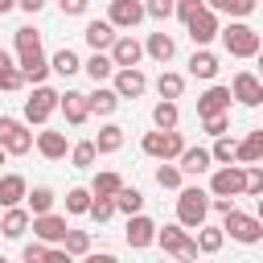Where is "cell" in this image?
Listing matches in <instances>:
<instances>
[{"instance_id": "obj_1", "label": "cell", "mask_w": 263, "mask_h": 263, "mask_svg": "<svg viewBox=\"0 0 263 263\" xmlns=\"http://www.w3.org/2000/svg\"><path fill=\"white\" fill-rule=\"evenodd\" d=\"M218 37H222V45H226V53H230V58H255V53L263 49L259 29H251V25H247V21H238V16H234Z\"/></svg>"}, {"instance_id": "obj_2", "label": "cell", "mask_w": 263, "mask_h": 263, "mask_svg": "<svg viewBox=\"0 0 263 263\" xmlns=\"http://www.w3.org/2000/svg\"><path fill=\"white\" fill-rule=\"evenodd\" d=\"M205 218H210V193L197 189V185H181L177 189V222L189 226V230H197Z\"/></svg>"}, {"instance_id": "obj_3", "label": "cell", "mask_w": 263, "mask_h": 263, "mask_svg": "<svg viewBox=\"0 0 263 263\" xmlns=\"http://www.w3.org/2000/svg\"><path fill=\"white\" fill-rule=\"evenodd\" d=\"M140 148H144V156H152V160H177L181 152H185V136L177 132V127H156V132H148L144 140H140Z\"/></svg>"}, {"instance_id": "obj_4", "label": "cell", "mask_w": 263, "mask_h": 263, "mask_svg": "<svg viewBox=\"0 0 263 263\" xmlns=\"http://www.w3.org/2000/svg\"><path fill=\"white\" fill-rule=\"evenodd\" d=\"M222 230H226L234 242H242V247H255V242L263 238V222H259V214H242L238 205H234L230 214H222Z\"/></svg>"}, {"instance_id": "obj_5", "label": "cell", "mask_w": 263, "mask_h": 263, "mask_svg": "<svg viewBox=\"0 0 263 263\" xmlns=\"http://www.w3.org/2000/svg\"><path fill=\"white\" fill-rule=\"evenodd\" d=\"M58 103H62V95H58L53 86L37 82V86H33V95L25 99V123H37V127H45V123H49V115L58 111Z\"/></svg>"}, {"instance_id": "obj_6", "label": "cell", "mask_w": 263, "mask_h": 263, "mask_svg": "<svg viewBox=\"0 0 263 263\" xmlns=\"http://www.w3.org/2000/svg\"><path fill=\"white\" fill-rule=\"evenodd\" d=\"M210 193H214V197H242V193H247V164L230 160V164L214 168V177H210Z\"/></svg>"}, {"instance_id": "obj_7", "label": "cell", "mask_w": 263, "mask_h": 263, "mask_svg": "<svg viewBox=\"0 0 263 263\" xmlns=\"http://www.w3.org/2000/svg\"><path fill=\"white\" fill-rule=\"evenodd\" d=\"M156 242L164 247V255H177V259H197V255H201V251H197V238H193L189 226H181V222L156 230Z\"/></svg>"}, {"instance_id": "obj_8", "label": "cell", "mask_w": 263, "mask_h": 263, "mask_svg": "<svg viewBox=\"0 0 263 263\" xmlns=\"http://www.w3.org/2000/svg\"><path fill=\"white\" fill-rule=\"evenodd\" d=\"M0 144L8 148V156H25L37 148V136L25 127V119H12V115H0Z\"/></svg>"}, {"instance_id": "obj_9", "label": "cell", "mask_w": 263, "mask_h": 263, "mask_svg": "<svg viewBox=\"0 0 263 263\" xmlns=\"http://www.w3.org/2000/svg\"><path fill=\"white\" fill-rule=\"evenodd\" d=\"M230 95H234V103H242V107H259V103H263V78H259L255 70H238V74L230 78Z\"/></svg>"}, {"instance_id": "obj_10", "label": "cell", "mask_w": 263, "mask_h": 263, "mask_svg": "<svg viewBox=\"0 0 263 263\" xmlns=\"http://www.w3.org/2000/svg\"><path fill=\"white\" fill-rule=\"evenodd\" d=\"M185 33H189V41H193V45H210V41L222 33V25H218V12L205 4V8H201L193 21H185Z\"/></svg>"}, {"instance_id": "obj_11", "label": "cell", "mask_w": 263, "mask_h": 263, "mask_svg": "<svg viewBox=\"0 0 263 263\" xmlns=\"http://www.w3.org/2000/svg\"><path fill=\"white\" fill-rule=\"evenodd\" d=\"M111 86L119 90V99H140V95L148 90V74H144L140 66H119V70L111 74Z\"/></svg>"}, {"instance_id": "obj_12", "label": "cell", "mask_w": 263, "mask_h": 263, "mask_svg": "<svg viewBox=\"0 0 263 263\" xmlns=\"http://www.w3.org/2000/svg\"><path fill=\"white\" fill-rule=\"evenodd\" d=\"M29 230H33L41 242L58 247V242H66V230H70V226H66V214H53V210H49V214H33V226H29Z\"/></svg>"}, {"instance_id": "obj_13", "label": "cell", "mask_w": 263, "mask_h": 263, "mask_svg": "<svg viewBox=\"0 0 263 263\" xmlns=\"http://www.w3.org/2000/svg\"><path fill=\"white\" fill-rule=\"evenodd\" d=\"M156 230H160V226H156L144 210H140V214H127V247H132V251L152 247V242H156Z\"/></svg>"}, {"instance_id": "obj_14", "label": "cell", "mask_w": 263, "mask_h": 263, "mask_svg": "<svg viewBox=\"0 0 263 263\" xmlns=\"http://www.w3.org/2000/svg\"><path fill=\"white\" fill-rule=\"evenodd\" d=\"M144 16H148L144 0H111V8H107V21L115 29H136Z\"/></svg>"}, {"instance_id": "obj_15", "label": "cell", "mask_w": 263, "mask_h": 263, "mask_svg": "<svg viewBox=\"0 0 263 263\" xmlns=\"http://www.w3.org/2000/svg\"><path fill=\"white\" fill-rule=\"evenodd\" d=\"M16 66H21V74H25V82H45L49 74H53V66H49V58L41 53V49H29V53H16Z\"/></svg>"}, {"instance_id": "obj_16", "label": "cell", "mask_w": 263, "mask_h": 263, "mask_svg": "<svg viewBox=\"0 0 263 263\" xmlns=\"http://www.w3.org/2000/svg\"><path fill=\"white\" fill-rule=\"evenodd\" d=\"M58 111L66 115V123L82 127V123L90 119V95H82V90H66V95H62V103H58Z\"/></svg>"}, {"instance_id": "obj_17", "label": "cell", "mask_w": 263, "mask_h": 263, "mask_svg": "<svg viewBox=\"0 0 263 263\" xmlns=\"http://www.w3.org/2000/svg\"><path fill=\"white\" fill-rule=\"evenodd\" d=\"M29 226H33V210L29 205H4V218H0V234L4 238H25Z\"/></svg>"}, {"instance_id": "obj_18", "label": "cell", "mask_w": 263, "mask_h": 263, "mask_svg": "<svg viewBox=\"0 0 263 263\" xmlns=\"http://www.w3.org/2000/svg\"><path fill=\"white\" fill-rule=\"evenodd\" d=\"M148 49L132 37V33H119L115 37V45H111V58H115V66H140V58H144Z\"/></svg>"}, {"instance_id": "obj_19", "label": "cell", "mask_w": 263, "mask_h": 263, "mask_svg": "<svg viewBox=\"0 0 263 263\" xmlns=\"http://www.w3.org/2000/svg\"><path fill=\"white\" fill-rule=\"evenodd\" d=\"M230 86H210L201 99H197V119H205V115H222V111H230Z\"/></svg>"}, {"instance_id": "obj_20", "label": "cell", "mask_w": 263, "mask_h": 263, "mask_svg": "<svg viewBox=\"0 0 263 263\" xmlns=\"http://www.w3.org/2000/svg\"><path fill=\"white\" fill-rule=\"evenodd\" d=\"M177 164H181V173H185V177H201V173H210L214 152H210V148H185V152L177 156Z\"/></svg>"}, {"instance_id": "obj_21", "label": "cell", "mask_w": 263, "mask_h": 263, "mask_svg": "<svg viewBox=\"0 0 263 263\" xmlns=\"http://www.w3.org/2000/svg\"><path fill=\"white\" fill-rule=\"evenodd\" d=\"M82 37H86V45H90V49H111L119 33H115V25H111V21H86Z\"/></svg>"}, {"instance_id": "obj_22", "label": "cell", "mask_w": 263, "mask_h": 263, "mask_svg": "<svg viewBox=\"0 0 263 263\" xmlns=\"http://www.w3.org/2000/svg\"><path fill=\"white\" fill-rule=\"evenodd\" d=\"M37 152H41L45 160H62V156L70 152V144H66V132H53V127L37 132Z\"/></svg>"}, {"instance_id": "obj_23", "label": "cell", "mask_w": 263, "mask_h": 263, "mask_svg": "<svg viewBox=\"0 0 263 263\" xmlns=\"http://www.w3.org/2000/svg\"><path fill=\"white\" fill-rule=\"evenodd\" d=\"M29 197V181L21 173H4L0 177V205H21Z\"/></svg>"}, {"instance_id": "obj_24", "label": "cell", "mask_w": 263, "mask_h": 263, "mask_svg": "<svg viewBox=\"0 0 263 263\" xmlns=\"http://www.w3.org/2000/svg\"><path fill=\"white\" fill-rule=\"evenodd\" d=\"M82 70H86V74H90L95 82H107V78H111V74H115L119 66H115V58H111V49H95V53H90V58L82 62Z\"/></svg>"}, {"instance_id": "obj_25", "label": "cell", "mask_w": 263, "mask_h": 263, "mask_svg": "<svg viewBox=\"0 0 263 263\" xmlns=\"http://www.w3.org/2000/svg\"><path fill=\"white\" fill-rule=\"evenodd\" d=\"M119 90L115 86H103V82H95V95H90V115H115L119 111Z\"/></svg>"}, {"instance_id": "obj_26", "label": "cell", "mask_w": 263, "mask_h": 263, "mask_svg": "<svg viewBox=\"0 0 263 263\" xmlns=\"http://www.w3.org/2000/svg\"><path fill=\"white\" fill-rule=\"evenodd\" d=\"M234 160L238 164H263V127H255V132H247L238 140V156Z\"/></svg>"}, {"instance_id": "obj_27", "label": "cell", "mask_w": 263, "mask_h": 263, "mask_svg": "<svg viewBox=\"0 0 263 263\" xmlns=\"http://www.w3.org/2000/svg\"><path fill=\"white\" fill-rule=\"evenodd\" d=\"M189 74H193V78H205V82L218 78V53H210L205 45H197L193 58H189Z\"/></svg>"}, {"instance_id": "obj_28", "label": "cell", "mask_w": 263, "mask_h": 263, "mask_svg": "<svg viewBox=\"0 0 263 263\" xmlns=\"http://www.w3.org/2000/svg\"><path fill=\"white\" fill-rule=\"evenodd\" d=\"M144 49H148V58L152 62H173V53H177V41L168 37V33H148V41H144Z\"/></svg>"}, {"instance_id": "obj_29", "label": "cell", "mask_w": 263, "mask_h": 263, "mask_svg": "<svg viewBox=\"0 0 263 263\" xmlns=\"http://www.w3.org/2000/svg\"><path fill=\"white\" fill-rule=\"evenodd\" d=\"M222 242H226V230H222V226H205V222L197 226V251H201V255H218Z\"/></svg>"}, {"instance_id": "obj_30", "label": "cell", "mask_w": 263, "mask_h": 263, "mask_svg": "<svg viewBox=\"0 0 263 263\" xmlns=\"http://www.w3.org/2000/svg\"><path fill=\"white\" fill-rule=\"evenodd\" d=\"M95 144H99V156H111V152H119V148H123V127H119V123H107V127H99Z\"/></svg>"}, {"instance_id": "obj_31", "label": "cell", "mask_w": 263, "mask_h": 263, "mask_svg": "<svg viewBox=\"0 0 263 263\" xmlns=\"http://www.w3.org/2000/svg\"><path fill=\"white\" fill-rule=\"evenodd\" d=\"M181 90H185V74H177V70H160V78H156V95H160V99H181Z\"/></svg>"}, {"instance_id": "obj_32", "label": "cell", "mask_w": 263, "mask_h": 263, "mask_svg": "<svg viewBox=\"0 0 263 263\" xmlns=\"http://www.w3.org/2000/svg\"><path fill=\"white\" fill-rule=\"evenodd\" d=\"M152 123H156V127H164V132H168V127H177V123H181L177 99H160V103L152 107Z\"/></svg>"}, {"instance_id": "obj_33", "label": "cell", "mask_w": 263, "mask_h": 263, "mask_svg": "<svg viewBox=\"0 0 263 263\" xmlns=\"http://www.w3.org/2000/svg\"><path fill=\"white\" fill-rule=\"evenodd\" d=\"M99 160V144L95 140H78V144H70V164L74 168H90Z\"/></svg>"}, {"instance_id": "obj_34", "label": "cell", "mask_w": 263, "mask_h": 263, "mask_svg": "<svg viewBox=\"0 0 263 263\" xmlns=\"http://www.w3.org/2000/svg\"><path fill=\"white\" fill-rule=\"evenodd\" d=\"M25 201H29V210H33V214H49V210L58 205V193H53L49 185H33Z\"/></svg>"}, {"instance_id": "obj_35", "label": "cell", "mask_w": 263, "mask_h": 263, "mask_svg": "<svg viewBox=\"0 0 263 263\" xmlns=\"http://www.w3.org/2000/svg\"><path fill=\"white\" fill-rule=\"evenodd\" d=\"M49 66H53V74H62V78H70V74H78V70H82V62H78V53H74V49H58V53L49 58Z\"/></svg>"}, {"instance_id": "obj_36", "label": "cell", "mask_w": 263, "mask_h": 263, "mask_svg": "<svg viewBox=\"0 0 263 263\" xmlns=\"http://www.w3.org/2000/svg\"><path fill=\"white\" fill-rule=\"evenodd\" d=\"M115 205H119V214H140V210H144V193H140L136 185H123V189L115 193Z\"/></svg>"}, {"instance_id": "obj_37", "label": "cell", "mask_w": 263, "mask_h": 263, "mask_svg": "<svg viewBox=\"0 0 263 263\" xmlns=\"http://www.w3.org/2000/svg\"><path fill=\"white\" fill-rule=\"evenodd\" d=\"M115 214H119L115 197H111V193H95V201H90V218H95V222L103 226V222H111Z\"/></svg>"}, {"instance_id": "obj_38", "label": "cell", "mask_w": 263, "mask_h": 263, "mask_svg": "<svg viewBox=\"0 0 263 263\" xmlns=\"http://www.w3.org/2000/svg\"><path fill=\"white\" fill-rule=\"evenodd\" d=\"M62 247H66V255H70V259H82V255H90V234H86V230H74V226H70V230H66V242H62Z\"/></svg>"}, {"instance_id": "obj_39", "label": "cell", "mask_w": 263, "mask_h": 263, "mask_svg": "<svg viewBox=\"0 0 263 263\" xmlns=\"http://www.w3.org/2000/svg\"><path fill=\"white\" fill-rule=\"evenodd\" d=\"M181 181H185L181 164H173V160H160V168H156V185H160V189H181Z\"/></svg>"}, {"instance_id": "obj_40", "label": "cell", "mask_w": 263, "mask_h": 263, "mask_svg": "<svg viewBox=\"0 0 263 263\" xmlns=\"http://www.w3.org/2000/svg\"><path fill=\"white\" fill-rule=\"evenodd\" d=\"M90 201H95V189H70L66 193V214H90Z\"/></svg>"}, {"instance_id": "obj_41", "label": "cell", "mask_w": 263, "mask_h": 263, "mask_svg": "<svg viewBox=\"0 0 263 263\" xmlns=\"http://www.w3.org/2000/svg\"><path fill=\"white\" fill-rule=\"evenodd\" d=\"M210 152H214L218 164H230V160L238 156V140H230V136H214V148H210Z\"/></svg>"}, {"instance_id": "obj_42", "label": "cell", "mask_w": 263, "mask_h": 263, "mask_svg": "<svg viewBox=\"0 0 263 263\" xmlns=\"http://www.w3.org/2000/svg\"><path fill=\"white\" fill-rule=\"evenodd\" d=\"M90 189H95V193H111V197H115V193L123 189V177H119V173H111V168H107V173H95Z\"/></svg>"}, {"instance_id": "obj_43", "label": "cell", "mask_w": 263, "mask_h": 263, "mask_svg": "<svg viewBox=\"0 0 263 263\" xmlns=\"http://www.w3.org/2000/svg\"><path fill=\"white\" fill-rule=\"evenodd\" d=\"M12 41H16V53L41 49V33H37V29H29V25H25V29H16V37H12Z\"/></svg>"}, {"instance_id": "obj_44", "label": "cell", "mask_w": 263, "mask_h": 263, "mask_svg": "<svg viewBox=\"0 0 263 263\" xmlns=\"http://www.w3.org/2000/svg\"><path fill=\"white\" fill-rule=\"evenodd\" d=\"M21 86H25V74H21V66H4V70H0V90L16 95Z\"/></svg>"}, {"instance_id": "obj_45", "label": "cell", "mask_w": 263, "mask_h": 263, "mask_svg": "<svg viewBox=\"0 0 263 263\" xmlns=\"http://www.w3.org/2000/svg\"><path fill=\"white\" fill-rule=\"evenodd\" d=\"M144 8H148L152 21H168V16H177V0H144Z\"/></svg>"}, {"instance_id": "obj_46", "label": "cell", "mask_w": 263, "mask_h": 263, "mask_svg": "<svg viewBox=\"0 0 263 263\" xmlns=\"http://www.w3.org/2000/svg\"><path fill=\"white\" fill-rule=\"evenodd\" d=\"M49 251H53V247L37 238V242H25V247H21V259H25V263H37V259H49Z\"/></svg>"}, {"instance_id": "obj_47", "label": "cell", "mask_w": 263, "mask_h": 263, "mask_svg": "<svg viewBox=\"0 0 263 263\" xmlns=\"http://www.w3.org/2000/svg\"><path fill=\"white\" fill-rule=\"evenodd\" d=\"M201 127H205L210 136H226V127H230V111H222V115H205Z\"/></svg>"}, {"instance_id": "obj_48", "label": "cell", "mask_w": 263, "mask_h": 263, "mask_svg": "<svg viewBox=\"0 0 263 263\" xmlns=\"http://www.w3.org/2000/svg\"><path fill=\"white\" fill-rule=\"evenodd\" d=\"M263 193V164H247V197Z\"/></svg>"}, {"instance_id": "obj_49", "label": "cell", "mask_w": 263, "mask_h": 263, "mask_svg": "<svg viewBox=\"0 0 263 263\" xmlns=\"http://www.w3.org/2000/svg\"><path fill=\"white\" fill-rule=\"evenodd\" d=\"M205 8V0H177V21H193Z\"/></svg>"}, {"instance_id": "obj_50", "label": "cell", "mask_w": 263, "mask_h": 263, "mask_svg": "<svg viewBox=\"0 0 263 263\" xmlns=\"http://www.w3.org/2000/svg\"><path fill=\"white\" fill-rule=\"evenodd\" d=\"M255 8H259V0H230V4H226V12H230V16H238V21H242V16H251Z\"/></svg>"}, {"instance_id": "obj_51", "label": "cell", "mask_w": 263, "mask_h": 263, "mask_svg": "<svg viewBox=\"0 0 263 263\" xmlns=\"http://www.w3.org/2000/svg\"><path fill=\"white\" fill-rule=\"evenodd\" d=\"M58 8H62V16H82L90 8V0H58Z\"/></svg>"}, {"instance_id": "obj_52", "label": "cell", "mask_w": 263, "mask_h": 263, "mask_svg": "<svg viewBox=\"0 0 263 263\" xmlns=\"http://www.w3.org/2000/svg\"><path fill=\"white\" fill-rule=\"evenodd\" d=\"M16 8H25V12L33 16V12H41V8H45V0H16Z\"/></svg>"}, {"instance_id": "obj_53", "label": "cell", "mask_w": 263, "mask_h": 263, "mask_svg": "<svg viewBox=\"0 0 263 263\" xmlns=\"http://www.w3.org/2000/svg\"><path fill=\"white\" fill-rule=\"evenodd\" d=\"M4 66H16V62H12V53H8V49H0V70H4Z\"/></svg>"}, {"instance_id": "obj_54", "label": "cell", "mask_w": 263, "mask_h": 263, "mask_svg": "<svg viewBox=\"0 0 263 263\" xmlns=\"http://www.w3.org/2000/svg\"><path fill=\"white\" fill-rule=\"evenodd\" d=\"M205 4H210L214 12H226V4H230V0H205Z\"/></svg>"}, {"instance_id": "obj_55", "label": "cell", "mask_w": 263, "mask_h": 263, "mask_svg": "<svg viewBox=\"0 0 263 263\" xmlns=\"http://www.w3.org/2000/svg\"><path fill=\"white\" fill-rule=\"evenodd\" d=\"M12 8H16V0H0V16H4V12H12Z\"/></svg>"}, {"instance_id": "obj_56", "label": "cell", "mask_w": 263, "mask_h": 263, "mask_svg": "<svg viewBox=\"0 0 263 263\" xmlns=\"http://www.w3.org/2000/svg\"><path fill=\"white\" fill-rule=\"evenodd\" d=\"M255 214H259V222H263V193L255 197Z\"/></svg>"}, {"instance_id": "obj_57", "label": "cell", "mask_w": 263, "mask_h": 263, "mask_svg": "<svg viewBox=\"0 0 263 263\" xmlns=\"http://www.w3.org/2000/svg\"><path fill=\"white\" fill-rule=\"evenodd\" d=\"M255 58H259V70H255V74H259V78H263V49H259V53H255Z\"/></svg>"}, {"instance_id": "obj_58", "label": "cell", "mask_w": 263, "mask_h": 263, "mask_svg": "<svg viewBox=\"0 0 263 263\" xmlns=\"http://www.w3.org/2000/svg\"><path fill=\"white\" fill-rule=\"evenodd\" d=\"M4 160H8V148H4V144H0V164H4Z\"/></svg>"}]
</instances>
